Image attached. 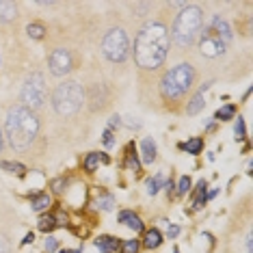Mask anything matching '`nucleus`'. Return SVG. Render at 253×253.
<instances>
[{"label":"nucleus","instance_id":"nucleus-1","mask_svg":"<svg viewBox=\"0 0 253 253\" xmlns=\"http://www.w3.org/2000/svg\"><path fill=\"white\" fill-rule=\"evenodd\" d=\"M169 54V31L160 22H149L134 39V63L141 70L154 72Z\"/></svg>","mask_w":253,"mask_h":253},{"label":"nucleus","instance_id":"nucleus-2","mask_svg":"<svg viewBox=\"0 0 253 253\" xmlns=\"http://www.w3.org/2000/svg\"><path fill=\"white\" fill-rule=\"evenodd\" d=\"M39 134V119L35 111H28L24 106L11 108L4 119V136L9 139V145L18 152H24L35 143Z\"/></svg>","mask_w":253,"mask_h":253},{"label":"nucleus","instance_id":"nucleus-3","mask_svg":"<svg viewBox=\"0 0 253 253\" xmlns=\"http://www.w3.org/2000/svg\"><path fill=\"white\" fill-rule=\"evenodd\" d=\"M201 28H204V13L199 7L188 4L184 7L173 20V28H171V37L180 48H188L195 43V39L199 37Z\"/></svg>","mask_w":253,"mask_h":253},{"label":"nucleus","instance_id":"nucleus-4","mask_svg":"<svg viewBox=\"0 0 253 253\" xmlns=\"http://www.w3.org/2000/svg\"><path fill=\"white\" fill-rule=\"evenodd\" d=\"M229 42H232V28L221 15H214L210 26L204 28V33H199V52L208 59H216L225 54Z\"/></svg>","mask_w":253,"mask_h":253},{"label":"nucleus","instance_id":"nucleus-5","mask_svg":"<svg viewBox=\"0 0 253 253\" xmlns=\"http://www.w3.org/2000/svg\"><path fill=\"white\" fill-rule=\"evenodd\" d=\"M195 83V70L188 63H180V65L171 67L169 72L160 80V93L165 100H177V97L186 95Z\"/></svg>","mask_w":253,"mask_h":253},{"label":"nucleus","instance_id":"nucleus-6","mask_svg":"<svg viewBox=\"0 0 253 253\" xmlns=\"http://www.w3.org/2000/svg\"><path fill=\"white\" fill-rule=\"evenodd\" d=\"M83 102H84V91L78 83H74V80L61 83L52 93V106L63 117L76 115L80 111V106H83Z\"/></svg>","mask_w":253,"mask_h":253},{"label":"nucleus","instance_id":"nucleus-7","mask_svg":"<svg viewBox=\"0 0 253 253\" xmlns=\"http://www.w3.org/2000/svg\"><path fill=\"white\" fill-rule=\"evenodd\" d=\"M102 52L111 63H124L130 54V39L124 28H111L102 39Z\"/></svg>","mask_w":253,"mask_h":253},{"label":"nucleus","instance_id":"nucleus-8","mask_svg":"<svg viewBox=\"0 0 253 253\" xmlns=\"http://www.w3.org/2000/svg\"><path fill=\"white\" fill-rule=\"evenodd\" d=\"M45 95H48V91H45V80L39 72L31 74V76L26 78L24 87H22V102H24V108L28 111H35L45 102Z\"/></svg>","mask_w":253,"mask_h":253},{"label":"nucleus","instance_id":"nucleus-9","mask_svg":"<svg viewBox=\"0 0 253 253\" xmlns=\"http://www.w3.org/2000/svg\"><path fill=\"white\" fill-rule=\"evenodd\" d=\"M48 65H50V74L54 76H65L74 70V59H72V52L65 48H56L48 59Z\"/></svg>","mask_w":253,"mask_h":253},{"label":"nucleus","instance_id":"nucleus-10","mask_svg":"<svg viewBox=\"0 0 253 253\" xmlns=\"http://www.w3.org/2000/svg\"><path fill=\"white\" fill-rule=\"evenodd\" d=\"M95 247L100 249V253H115L122 247L117 238H113V236H100V238L95 240Z\"/></svg>","mask_w":253,"mask_h":253},{"label":"nucleus","instance_id":"nucleus-11","mask_svg":"<svg viewBox=\"0 0 253 253\" xmlns=\"http://www.w3.org/2000/svg\"><path fill=\"white\" fill-rule=\"evenodd\" d=\"M119 223L128 225L132 232H143V223H141V218L136 216L134 212H130V210H124L122 214H119Z\"/></svg>","mask_w":253,"mask_h":253},{"label":"nucleus","instance_id":"nucleus-12","mask_svg":"<svg viewBox=\"0 0 253 253\" xmlns=\"http://www.w3.org/2000/svg\"><path fill=\"white\" fill-rule=\"evenodd\" d=\"M18 18V4L7 2V0H0V22H11Z\"/></svg>","mask_w":253,"mask_h":253},{"label":"nucleus","instance_id":"nucleus-13","mask_svg":"<svg viewBox=\"0 0 253 253\" xmlns=\"http://www.w3.org/2000/svg\"><path fill=\"white\" fill-rule=\"evenodd\" d=\"M206 89H210V83H208V84H204V87L199 89V93L191 100V104L186 106V113H188V115H197L201 108L206 106V100H204V91H206Z\"/></svg>","mask_w":253,"mask_h":253},{"label":"nucleus","instance_id":"nucleus-14","mask_svg":"<svg viewBox=\"0 0 253 253\" xmlns=\"http://www.w3.org/2000/svg\"><path fill=\"white\" fill-rule=\"evenodd\" d=\"M141 156H143V163L152 165L156 160V143L152 139H143L141 143Z\"/></svg>","mask_w":253,"mask_h":253},{"label":"nucleus","instance_id":"nucleus-15","mask_svg":"<svg viewBox=\"0 0 253 253\" xmlns=\"http://www.w3.org/2000/svg\"><path fill=\"white\" fill-rule=\"evenodd\" d=\"M160 243H163V236H160L158 229H149V232H145L143 245H145L147 249H156V247H160Z\"/></svg>","mask_w":253,"mask_h":253},{"label":"nucleus","instance_id":"nucleus-16","mask_svg":"<svg viewBox=\"0 0 253 253\" xmlns=\"http://www.w3.org/2000/svg\"><path fill=\"white\" fill-rule=\"evenodd\" d=\"M50 204H52V199H50L48 193H42V195H35V197H33V210L35 212H43Z\"/></svg>","mask_w":253,"mask_h":253},{"label":"nucleus","instance_id":"nucleus-17","mask_svg":"<svg viewBox=\"0 0 253 253\" xmlns=\"http://www.w3.org/2000/svg\"><path fill=\"white\" fill-rule=\"evenodd\" d=\"M26 33L31 39H43L45 37V26L39 24V22H33V24L26 26Z\"/></svg>","mask_w":253,"mask_h":253},{"label":"nucleus","instance_id":"nucleus-18","mask_svg":"<svg viewBox=\"0 0 253 253\" xmlns=\"http://www.w3.org/2000/svg\"><path fill=\"white\" fill-rule=\"evenodd\" d=\"M182 149H186L188 154H201V149H204V139H199V136H195V139L186 141L182 145Z\"/></svg>","mask_w":253,"mask_h":253},{"label":"nucleus","instance_id":"nucleus-19","mask_svg":"<svg viewBox=\"0 0 253 253\" xmlns=\"http://www.w3.org/2000/svg\"><path fill=\"white\" fill-rule=\"evenodd\" d=\"M234 115H236V106L227 104V106H223L216 111V119L218 122H227V119H234Z\"/></svg>","mask_w":253,"mask_h":253},{"label":"nucleus","instance_id":"nucleus-20","mask_svg":"<svg viewBox=\"0 0 253 253\" xmlns=\"http://www.w3.org/2000/svg\"><path fill=\"white\" fill-rule=\"evenodd\" d=\"M160 186H165L163 175H154L152 180L147 182V193H149V195H156V193L160 191Z\"/></svg>","mask_w":253,"mask_h":253},{"label":"nucleus","instance_id":"nucleus-21","mask_svg":"<svg viewBox=\"0 0 253 253\" xmlns=\"http://www.w3.org/2000/svg\"><path fill=\"white\" fill-rule=\"evenodd\" d=\"M0 167H2L4 171H9V173H24V165H20V163H7V160H0Z\"/></svg>","mask_w":253,"mask_h":253},{"label":"nucleus","instance_id":"nucleus-22","mask_svg":"<svg viewBox=\"0 0 253 253\" xmlns=\"http://www.w3.org/2000/svg\"><path fill=\"white\" fill-rule=\"evenodd\" d=\"M97 206H100L102 210H113L115 197L113 195H100V197H97Z\"/></svg>","mask_w":253,"mask_h":253},{"label":"nucleus","instance_id":"nucleus-23","mask_svg":"<svg viewBox=\"0 0 253 253\" xmlns=\"http://www.w3.org/2000/svg\"><path fill=\"white\" fill-rule=\"evenodd\" d=\"M97 165H100V154H89V156H87V160H84V169H87L89 171V173H91V171H95L97 169Z\"/></svg>","mask_w":253,"mask_h":253},{"label":"nucleus","instance_id":"nucleus-24","mask_svg":"<svg viewBox=\"0 0 253 253\" xmlns=\"http://www.w3.org/2000/svg\"><path fill=\"white\" fill-rule=\"evenodd\" d=\"M56 223H54V216H42L39 218V229L42 232H50V229H54Z\"/></svg>","mask_w":253,"mask_h":253},{"label":"nucleus","instance_id":"nucleus-25","mask_svg":"<svg viewBox=\"0 0 253 253\" xmlns=\"http://www.w3.org/2000/svg\"><path fill=\"white\" fill-rule=\"evenodd\" d=\"M128 167L132 171H141V163H139V158H136V154H134V149H132V147L128 152Z\"/></svg>","mask_w":253,"mask_h":253},{"label":"nucleus","instance_id":"nucleus-26","mask_svg":"<svg viewBox=\"0 0 253 253\" xmlns=\"http://www.w3.org/2000/svg\"><path fill=\"white\" fill-rule=\"evenodd\" d=\"M139 240H126V243L122 245V251L124 253H136V251H139Z\"/></svg>","mask_w":253,"mask_h":253},{"label":"nucleus","instance_id":"nucleus-27","mask_svg":"<svg viewBox=\"0 0 253 253\" xmlns=\"http://www.w3.org/2000/svg\"><path fill=\"white\" fill-rule=\"evenodd\" d=\"M188 191H191V177L184 175L182 180H180V184H177V193H180V195H186Z\"/></svg>","mask_w":253,"mask_h":253},{"label":"nucleus","instance_id":"nucleus-28","mask_svg":"<svg viewBox=\"0 0 253 253\" xmlns=\"http://www.w3.org/2000/svg\"><path fill=\"white\" fill-rule=\"evenodd\" d=\"M234 132H236V139H245V122L243 119H236V126H234Z\"/></svg>","mask_w":253,"mask_h":253},{"label":"nucleus","instance_id":"nucleus-29","mask_svg":"<svg viewBox=\"0 0 253 253\" xmlns=\"http://www.w3.org/2000/svg\"><path fill=\"white\" fill-rule=\"evenodd\" d=\"M9 251H11L9 238H4V234H0V253H9Z\"/></svg>","mask_w":253,"mask_h":253},{"label":"nucleus","instance_id":"nucleus-30","mask_svg":"<svg viewBox=\"0 0 253 253\" xmlns=\"http://www.w3.org/2000/svg\"><path fill=\"white\" fill-rule=\"evenodd\" d=\"M56 247H59V240L50 236V238L45 240V251H50V253H52V251H56Z\"/></svg>","mask_w":253,"mask_h":253},{"label":"nucleus","instance_id":"nucleus-31","mask_svg":"<svg viewBox=\"0 0 253 253\" xmlns=\"http://www.w3.org/2000/svg\"><path fill=\"white\" fill-rule=\"evenodd\" d=\"M119 126H122V119H119L117 115H115V117H111V122H108V128H106V130H111V132H113L115 128H119Z\"/></svg>","mask_w":253,"mask_h":253},{"label":"nucleus","instance_id":"nucleus-32","mask_svg":"<svg viewBox=\"0 0 253 253\" xmlns=\"http://www.w3.org/2000/svg\"><path fill=\"white\" fill-rule=\"evenodd\" d=\"M52 188H54V193H63V191H65V180H54Z\"/></svg>","mask_w":253,"mask_h":253},{"label":"nucleus","instance_id":"nucleus-33","mask_svg":"<svg viewBox=\"0 0 253 253\" xmlns=\"http://www.w3.org/2000/svg\"><path fill=\"white\" fill-rule=\"evenodd\" d=\"M113 143H115V139H113V132H111V130H106V132H104V145H106V147H111Z\"/></svg>","mask_w":253,"mask_h":253},{"label":"nucleus","instance_id":"nucleus-34","mask_svg":"<svg viewBox=\"0 0 253 253\" xmlns=\"http://www.w3.org/2000/svg\"><path fill=\"white\" fill-rule=\"evenodd\" d=\"M177 234H180V227H177V225H171V227H169V238H175Z\"/></svg>","mask_w":253,"mask_h":253},{"label":"nucleus","instance_id":"nucleus-35","mask_svg":"<svg viewBox=\"0 0 253 253\" xmlns=\"http://www.w3.org/2000/svg\"><path fill=\"white\" fill-rule=\"evenodd\" d=\"M54 223H56V225H65V223H67V216H65V214H59V216L54 218Z\"/></svg>","mask_w":253,"mask_h":253},{"label":"nucleus","instance_id":"nucleus-36","mask_svg":"<svg viewBox=\"0 0 253 253\" xmlns=\"http://www.w3.org/2000/svg\"><path fill=\"white\" fill-rule=\"evenodd\" d=\"M22 243H24V245H28V243H33V234H26V238H24V240H22Z\"/></svg>","mask_w":253,"mask_h":253},{"label":"nucleus","instance_id":"nucleus-37","mask_svg":"<svg viewBox=\"0 0 253 253\" xmlns=\"http://www.w3.org/2000/svg\"><path fill=\"white\" fill-rule=\"evenodd\" d=\"M2 145H4V141H2V130H0V149H2Z\"/></svg>","mask_w":253,"mask_h":253},{"label":"nucleus","instance_id":"nucleus-38","mask_svg":"<svg viewBox=\"0 0 253 253\" xmlns=\"http://www.w3.org/2000/svg\"><path fill=\"white\" fill-rule=\"evenodd\" d=\"M59 253H80V251H70V249H63V251H59Z\"/></svg>","mask_w":253,"mask_h":253}]
</instances>
